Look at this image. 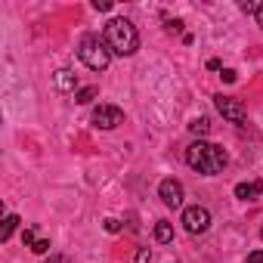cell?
Returning a JSON list of instances; mask_svg holds the SVG:
<instances>
[{
  "label": "cell",
  "instance_id": "6da1fadb",
  "mask_svg": "<svg viewBox=\"0 0 263 263\" xmlns=\"http://www.w3.org/2000/svg\"><path fill=\"white\" fill-rule=\"evenodd\" d=\"M226 152H223V146H217V143H208V140H195V143H189L186 146V164L195 171V174H201V177H217L223 167H226Z\"/></svg>",
  "mask_w": 263,
  "mask_h": 263
},
{
  "label": "cell",
  "instance_id": "7a4b0ae2",
  "mask_svg": "<svg viewBox=\"0 0 263 263\" xmlns=\"http://www.w3.org/2000/svg\"><path fill=\"white\" fill-rule=\"evenodd\" d=\"M105 44H108V50H111V56H134L137 50H140V31H137V25L130 22V19H111L108 25H105Z\"/></svg>",
  "mask_w": 263,
  "mask_h": 263
},
{
  "label": "cell",
  "instance_id": "3957f363",
  "mask_svg": "<svg viewBox=\"0 0 263 263\" xmlns=\"http://www.w3.org/2000/svg\"><path fill=\"white\" fill-rule=\"evenodd\" d=\"M78 59H81L90 71H105L108 62H111V50H108L105 37H99V34H84L81 44H78Z\"/></svg>",
  "mask_w": 263,
  "mask_h": 263
},
{
  "label": "cell",
  "instance_id": "277c9868",
  "mask_svg": "<svg viewBox=\"0 0 263 263\" xmlns=\"http://www.w3.org/2000/svg\"><path fill=\"white\" fill-rule=\"evenodd\" d=\"M214 105H217V111L229 121V124H235V127H245V121H248V108H245V102L241 99H235V96H214Z\"/></svg>",
  "mask_w": 263,
  "mask_h": 263
},
{
  "label": "cell",
  "instance_id": "5b68a950",
  "mask_svg": "<svg viewBox=\"0 0 263 263\" xmlns=\"http://www.w3.org/2000/svg\"><path fill=\"white\" fill-rule=\"evenodd\" d=\"M183 226H186L189 235H201V232H208V229H211V211H208L204 204H192V208H186V211H183Z\"/></svg>",
  "mask_w": 263,
  "mask_h": 263
},
{
  "label": "cell",
  "instance_id": "8992f818",
  "mask_svg": "<svg viewBox=\"0 0 263 263\" xmlns=\"http://www.w3.org/2000/svg\"><path fill=\"white\" fill-rule=\"evenodd\" d=\"M93 124L99 130H115L118 124H124V111L118 105H96L93 108Z\"/></svg>",
  "mask_w": 263,
  "mask_h": 263
},
{
  "label": "cell",
  "instance_id": "52a82bcc",
  "mask_svg": "<svg viewBox=\"0 0 263 263\" xmlns=\"http://www.w3.org/2000/svg\"><path fill=\"white\" fill-rule=\"evenodd\" d=\"M158 198L167 204V208H183V183L180 180H174V177H167V180H161L158 183Z\"/></svg>",
  "mask_w": 263,
  "mask_h": 263
},
{
  "label": "cell",
  "instance_id": "ba28073f",
  "mask_svg": "<svg viewBox=\"0 0 263 263\" xmlns=\"http://www.w3.org/2000/svg\"><path fill=\"white\" fill-rule=\"evenodd\" d=\"M53 84H56V90H62V93H78V74H74L71 68H59V71L53 74Z\"/></svg>",
  "mask_w": 263,
  "mask_h": 263
},
{
  "label": "cell",
  "instance_id": "9c48e42d",
  "mask_svg": "<svg viewBox=\"0 0 263 263\" xmlns=\"http://www.w3.org/2000/svg\"><path fill=\"white\" fill-rule=\"evenodd\" d=\"M263 195V183L260 180H251V183H238L235 186V198H241V201H257Z\"/></svg>",
  "mask_w": 263,
  "mask_h": 263
},
{
  "label": "cell",
  "instance_id": "30bf717a",
  "mask_svg": "<svg viewBox=\"0 0 263 263\" xmlns=\"http://www.w3.org/2000/svg\"><path fill=\"white\" fill-rule=\"evenodd\" d=\"M19 223H22V220H19L16 214H7L4 226H0V241H10V238H13V232L19 229Z\"/></svg>",
  "mask_w": 263,
  "mask_h": 263
},
{
  "label": "cell",
  "instance_id": "8fae6325",
  "mask_svg": "<svg viewBox=\"0 0 263 263\" xmlns=\"http://www.w3.org/2000/svg\"><path fill=\"white\" fill-rule=\"evenodd\" d=\"M189 134H192V137H198V140H201V137H208V134H211V118H204V115H201V118H195V121L189 124Z\"/></svg>",
  "mask_w": 263,
  "mask_h": 263
},
{
  "label": "cell",
  "instance_id": "7c38bea8",
  "mask_svg": "<svg viewBox=\"0 0 263 263\" xmlns=\"http://www.w3.org/2000/svg\"><path fill=\"white\" fill-rule=\"evenodd\" d=\"M155 241H161V245H167V241H174V226L171 223H155Z\"/></svg>",
  "mask_w": 263,
  "mask_h": 263
},
{
  "label": "cell",
  "instance_id": "4fadbf2b",
  "mask_svg": "<svg viewBox=\"0 0 263 263\" xmlns=\"http://www.w3.org/2000/svg\"><path fill=\"white\" fill-rule=\"evenodd\" d=\"M96 93H99L96 87H81V90L74 93V102H81V105H87V102H93V99H96Z\"/></svg>",
  "mask_w": 263,
  "mask_h": 263
},
{
  "label": "cell",
  "instance_id": "5bb4252c",
  "mask_svg": "<svg viewBox=\"0 0 263 263\" xmlns=\"http://www.w3.org/2000/svg\"><path fill=\"white\" fill-rule=\"evenodd\" d=\"M238 7H241V13H254V16H257V10L263 7V0H260V4H257V0H241Z\"/></svg>",
  "mask_w": 263,
  "mask_h": 263
},
{
  "label": "cell",
  "instance_id": "9a60e30c",
  "mask_svg": "<svg viewBox=\"0 0 263 263\" xmlns=\"http://www.w3.org/2000/svg\"><path fill=\"white\" fill-rule=\"evenodd\" d=\"M31 251H34V254H47V251H50V238H37V241L31 245Z\"/></svg>",
  "mask_w": 263,
  "mask_h": 263
},
{
  "label": "cell",
  "instance_id": "2e32d148",
  "mask_svg": "<svg viewBox=\"0 0 263 263\" xmlns=\"http://www.w3.org/2000/svg\"><path fill=\"white\" fill-rule=\"evenodd\" d=\"M22 241H25V245H28V248H31V245H34V241H37V232H34V226H28V229H25V232H22Z\"/></svg>",
  "mask_w": 263,
  "mask_h": 263
},
{
  "label": "cell",
  "instance_id": "e0dca14e",
  "mask_svg": "<svg viewBox=\"0 0 263 263\" xmlns=\"http://www.w3.org/2000/svg\"><path fill=\"white\" fill-rule=\"evenodd\" d=\"M137 263H152V251L149 248H140L137 251Z\"/></svg>",
  "mask_w": 263,
  "mask_h": 263
},
{
  "label": "cell",
  "instance_id": "ac0fdd59",
  "mask_svg": "<svg viewBox=\"0 0 263 263\" xmlns=\"http://www.w3.org/2000/svg\"><path fill=\"white\" fill-rule=\"evenodd\" d=\"M93 10H99V13H108V10H111V0H93Z\"/></svg>",
  "mask_w": 263,
  "mask_h": 263
},
{
  "label": "cell",
  "instance_id": "d6986e66",
  "mask_svg": "<svg viewBox=\"0 0 263 263\" xmlns=\"http://www.w3.org/2000/svg\"><path fill=\"white\" fill-rule=\"evenodd\" d=\"M105 232H121V223H118L115 217H108V220H105Z\"/></svg>",
  "mask_w": 263,
  "mask_h": 263
},
{
  "label": "cell",
  "instance_id": "ffe728a7",
  "mask_svg": "<svg viewBox=\"0 0 263 263\" xmlns=\"http://www.w3.org/2000/svg\"><path fill=\"white\" fill-rule=\"evenodd\" d=\"M220 78H223L226 84H235V78H238V74H235L232 68H223V74H220Z\"/></svg>",
  "mask_w": 263,
  "mask_h": 263
},
{
  "label": "cell",
  "instance_id": "44dd1931",
  "mask_svg": "<svg viewBox=\"0 0 263 263\" xmlns=\"http://www.w3.org/2000/svg\"><path fill=\"white\" fill-rule=\"evenodd\" d=\"M44 263H71V260H68V257H62V254H50Z\"/></svg>",
  "mask_w": 263,
  "mask_h": 263
},
{
  "label": "cell",
  "instance_id": "7402d4cb",
  "mask_svg": "<svg viewBox=\"0 0 263 263\" xmlns=\"http://www.w3.org/2000/svg\"><path fill=\"white\" fill-rule=\"evenodd\" d=\"M248 263H263V251H254V254H248Z\"/></svg>",
  "mask_w": 263,
  "mask_h": 263
},
{
  "label": "cell",
  "instance_id": "603a6c76",
  "mask_svg": "<svg viewBox=\"0 0 263 263\" xmlns=\"http://www.w3.org/2000/svg\"><path fill=\"white\" fill-rule=\"evenodd\" d=\"M167 31H183V22H180V19H174V22H167Z\"/></svg>",
  "mask_w": 263,
  "mask_h": 263
},
{
  "label": "cell",
  "instance_id": "cb8c5ba5",
  "mask_svg": "<svg viewBox=\"0 0 263 263\" xmlns=\"http://www.w3.org/2000/svg\"><path fill=\"white\" fill-rule=\"evenodd\" d=\"M208 68H211V71H223V62H220V59H211Z\"/></svg>",
  "mask_w": 263,
  "mask_h": 263
},
{
  "label": "cell",
  "instance_id": "d4e9b609",
  "mask_svg": "<svg viewBox=\"0 0 263 263\" xmlns=\"http://www.w3.org/2000/svg\"><path fill=\"white\" fill-rule=\"evenodd\" d=\"M254 19H257V25H260V31H263V7L257 10V16H254Z\"/></svg>",
  "mask_w": 263,
  "mask_h": 263
},
{
  "label": "cell",
  "instance_id": "484cf974",
  "mask_svg": "<svg viewBox=\"0 0 263 263\" xmlns=\"http://www.w3.org/2000/svg\"><path fill=\"white\" fill-rule=\"evenodd\" d=\"M260 238H263V229H260Z\"/></svg>",
  "mask_w": 263,
  "mask_h": 263
}]
</instances>
